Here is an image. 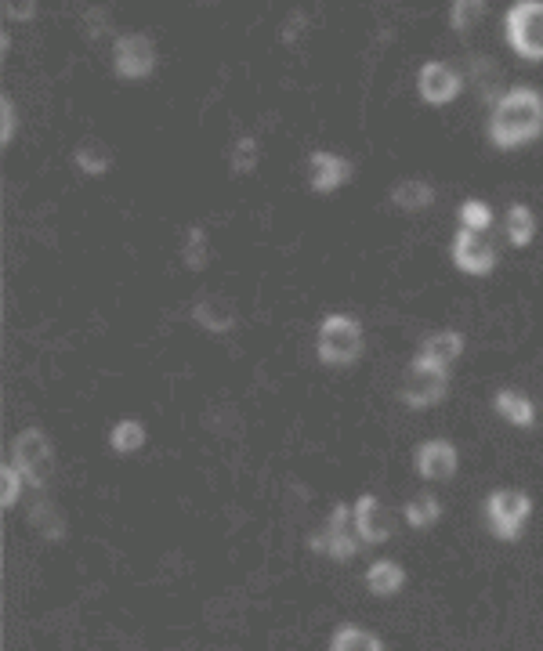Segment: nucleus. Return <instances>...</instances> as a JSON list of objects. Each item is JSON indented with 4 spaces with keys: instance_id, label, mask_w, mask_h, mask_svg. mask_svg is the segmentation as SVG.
<instances>
[{
    "instance_id": "nucleus-19",
    "label": "nucleus",
    "mask_w": 543,
    "mask_h": 651,
    "mask_svg": "<svg viewBox=\"0 0 543 651\" xmlns=\"http://www.w3.org/2000/svg\"><path fill=\"white\" fill-rule=\"evenodd\" d=\"M73 160L87 174H105V170L113 167V152H109V145L98 142V138H84L77 145V152H73Z\"/></svg>"
},
{
    "instance_id": "nucleus-4",
    "label": "nucleus",
    "mask_w": 543,
    "mask_h": 651,
    "mask_svg": "<svg viewBox=\"0 0 543 651\" xmlns=\"http://www.w3.org/2000/svg\"><path fill=\"white\" fill-rule=\"evenodd\" d=\"M402 402L413 409H424V406H435L446 398V369L431 366V362L417 359L410 369H406V377H402Z\"/></svg>"
},
{
    "instance_id": "nucleus-25",
    "label": "nucleus",
    "mask_w": 543,
    "mask_h": 651,
    "mask_svg": "<svg viewBox=\"0 0 543 651\" xmlns=\"http://www.w3.org/2000/svg\"><path fill=\"white\" fill-rule=\"evenodd\" d=\"M254 167H258V142L254 138H239L236 152H232V170L236 174H250Z\"/></svg>"
},
{
    "instance_id": "nucleus-18",
    "label": "nucleus",
    "mask_w": 543,
    "mask_h": 651,
    "mask_svg": "<svg viewBox=\"0 0 543 651\" xmlns=\"http://www.w3.org/2000/svg\"><path fill=\"white\" fill-rule=\"evenodd\" d=\"M366 583H370V590L377 597H391L399 594L402 583H406V572H402L395 561H377V565L366 572Z\"/></svg>"
},
{
    "instance_id": "nucleus-16",
    "label": "nucleus",
    "mask_w": 543,
    "mask_h": 651,
    "mask_svg": "<svg viewBox=\"0 0 543 651\" xmlns=\"http://www.w3.org/2000/svg\"><path fill=\"white\" fill-rule=\"evenodd\" d=\"M493 406H496V413L504 416L507 424H515V427H529L536 420L533 402H529L525 395H518V391H500V395L493 398Z\"/></svg>"
},
{
    "instance_id": "nucleus-9",
    "label": "nucleus",
    "mask_w": 543,
    "mask_h": 651,
    "mask_svg": "<svg viewBox=\"0 0 543 651\" xmlns=\"http://www.w3.org/2000/svg\"><path fill=\"white\" fill-rule=\"evenodd\" d=\"M417 87H420V98L428 105H446L460 95V76L449 66H442V62H428V66L420 69Z\"/></svg>"
},
{
    "instance_id": "nucleus-11",
    "label": "nucleus",
    "mask_w": 543,
    "mask_h": 651,
    "mask_svg": "<svg viewBox=\"0 0 543 651\" xmlns=\"http://www.w3.org/2000/svg\"><path fill=\"white\" fill-rule=\"evenodd\" d=\"M352 178V163L334 156V152H312L308 160V185L315 192H334Z\"/></svg>"
},
{
    "instance_id": "nucleus-17",
    "label": "nucleus",
    "mask_w": 543,
    "mask_h": 651,
    "mask_svg": "<svg viewBox=\"0 0 543 651\" xmlns=\"http://www.w3.org/2000/svg\"><path fill=\"white\" fill-rule=\"evenodd\" d=\"M391 199H395V207L399 210H424V207H431L435 203V189H431L428 181H417V178H410V181H399L395 189H391Z\"/></svg>"
},
{
    "instance_id": "nucleus-30",
    "label": "nucleus",
    "mask_w": 543,
    "mask_h": 651,
    "mask_svg": "<svg viewBox=\"0 0 543 651\" xmlns=\"http://www.w3.org/2000/svg\"><path fill=\"white\" fill-rule=\"evenodd\" d=\"M4 8H8L11 19H29L33 15V4H4Z\"/></svg>"
},
{
    "instance_id": "nucleus-14",
    "label": "nucleus",
    "mask_w": 543,
    "mask_h": 651,
    "mask_svg": "<svg viewBox=\"0 0 543 651\" xmlns=\"http://www.w3.org/2000/svg\"><path fill=\"white\" fill-rule=\"evenodd\" d=\"M312 550H323V554H330L334 561H352L355 557V543L348 532H344V525H326L323 536H312V543H308Z\"/></svg>"
},
{
    "instance_id": "nucleus-26",
    "label": "nucleus",
    "mask_w": 543,
    "mask_h": 651,
    "mask_svg": "<svg viewBox=\"0 0 543 651\" xmlns=\"http://www.w3.org/2000/svg\"><path fill=\"white\" fill-rule=\"evenodd\" d=\"M185 265L192 272H200L207 265V236H203V228H192L189 232V243H185Z\"/></svg>"
},
{
    "instance_id": "nucleus-10",
    "label": "nucleus",
    "mask_w": 543,
    "mask_h": 651,
    "mask_svg": "<svg viewBox=\"0 0 543 651\" xmlns=\"http://www.w3.org/2000/svg\"><path fill=\"white\" fill-rule=\"evenodd\" d=\"M352 518H355V529H359L362 543H384V539L391 536V514L381 507L377 496H359Z\"/></svg>"
},
{
    "instance_id": "nucleus-8",
    "label": "nucleus",
    "mask_w": 543,
    "mask_h": 651,
    "mask_svg": "<svg viewBox=\"0 0 543 651\" xmlns=\"http://www.w3.org/2000/svg\"><path fill=\"white\" fill-rule=\"evenodd\" d=\"M453 261H457V268H464L467 275H489L496 265V254H493V246L482 239V232L460 228L457 239H453Z\"/></svg>"
},
{
    "instance_id": "nucleus-24",
    "label": "nucleus",
    "mask_w": 543,
    "mask_h": 651,
    "mask_svg": "<svg viewBox=\"0 0 543 651\" xmlns=\"http://www.w3.org/2000/svg\"><path fill=\"white\" fill-rule=\"evenodd\" d=\"M460 221H464V228H471V232H486V228L493 225V210H489L482 199H467L464 207H460Z\"/></svg>"
},
{
    "instance_id": "nucleus-21",
    "label": "nucleus",
    "mask_w": 543,
    "mask_h": 651,
    "mask_svg": "<svg viewBox=\"0 0 543 651\" xmlns=\"http://www.w3.org/2000/svg\"><path fill=\"white\" fill-rule=\"evenodd\" d=\"M334 651H381L384 644L373 637V633L359 630V626H344V630L334 633V641H330Z\"/></svg>"
},
{
    "instance_id": "nucleus-13",
    "label": "nucleus",
    "mask_w": 543,
    "mask_h": 651,
    "mask_svg": "<svg viewBox=\"0 0 543 651\" xmlns=\"http://www.w3.org/2000/svg\"><path fill=\"white\" fill-rule=\"evenodd\" d=\"M460 351H464V337L446 330V333H435V337L424 340V348H420L417 359L431 362V366H439V369H449L460 359Z\"/></svg>"
},
{
    "instance_id": "nucleus-22",
    "label": "nucleus",
    "mask_w": 543,
    "mask_h": 651,
    "mask_svg": "<svg viewBox=\"0 0 543 651\" xmlns=\"http://www.w3.org/2000/svg\"><path fill=\"white\" fill-rule=\"evenodd\" d=\"M109 442H113L116 453H124V456L138 453L145 445V427L138 424V420H120V424L113 427V438H109Z\"/></svg>"
},
{
    "instance_id": "nucleus-5",
    "label": "nucleus",
    "mask_w": 543,
    "mask_h": 651,
    "mask_svg": "<svg viewBox=\"0 0 543 651\" xmlns=\"http://www.w3.org/2000/svg\"><path fill=\"white\" fill-rule=\"evenodd\" d=\"M15 467L19 474L26 478L33 489H44L48 485V474H51V445L44 438V431L37 427H29L15 438Z\"/></svg>"
},
{
    "instance_id": "nucleus-27",
    "label": "nucleus",
    "mask_w": 543,
    "mask_h": 651,
    "mask_svg": "<svg viewBox=\"0 0 543 651\" xmlns=\"http://www.w3.org/2000/svg\"><path fill=\"white\" fill-rule=\"evenodd\" d=\"M0 485H4V507H15L19 503V492H22V474L19 467L11 463V467H4V474H0Z\"/></svg>"
},
{
    "instance_id": "nucleus-3",
    "label": "nucleus",
    "mask_w": 543,
    "mask_h": 651,
    "mask_svg": "<svg viewBox=\"0 0 543 651\" xmlns=\"http://www.w3.org/2000/svg\"><path fill=\"white\" fill-rule=\"evenodd\" d=\"M507 40L522 58H543V0H522L511 8Z\"/></svg>"
},
{
    "instance_id": "nucleus-28",
    "label": "nucleus",
    "mask_w": 543,
    "mask_h": 651,
    "mask_svg": "<svg viewBox=\"0 0 543 651\" xmlns=\"http://www.w3.org/2000/svg\"><path fill=\"white\" fill-rule=\"evenodd\" d=\"M478 15H482V4H478V0H460V4H453V26L457 29H471Z\"/></svg>"
},
{
    "instance_id": "nucleus-23",
    "label": "nucleus",
    "mask_w": 543,
    "mask_h": 651,
    "mask_svg": "<svg viewBox=\"0 0 543 651\" xmlns=\"http://www.w3.org/2000/svg\"><path fill=\"white\" fill-rule=\"evenodd\" d=\"M439 518H442V507L435 496H417V500L406 503V521H410L413 529H428Z\"/></svg>"
},
{
    "instance_id": "nucleus-6",
    "label": "nucleus",
    "mask_w": 543,
    "mask_h": 651,
    "mask_svg": "<svg viewBox=\"0 0 543 651\" xmlns=\"http://www.w3.org/2000/svg\"><path fill=\"white\" fill-rule=\"evenodd\" d=\"M529 510H533V503H529V496L518 489H496L493 496H489V521H493V532L500 539L522 536V525H525V518H529Z\"/></svg>"
},
{
    "instance_id": "nucleus-29",
    "label": "nucleus",
    "mask_w": 543,
    "mask_h": 651,
    "mask_svg": "<svg viewBox=\"0 0 543 651\" xmlns=\"http://www.w3.org/2000/svg\"><path fill=\"white\" fill-rule=\"evenodd\" d=\"M0 113H4V127H0V142L8 145L11 134H15V105H11V98H4L0 102Z\"/></svg>"
},
{
    "instance_id": "nucleus-15",
    "label": "nucleus",
    "mask_w": 543,
    "mask_h": 651,
    "mask_svg": "<svg viewBox=\"0 0 543 651\" xmlns=\"http://www.w3.org/2000/svg\"><path fill=\"white\" fill-rule=\"evenodd\" d=\"M192 319L200 322L203 330H210V333L232 330V308L225 301H218V297H203V301H196Z\"/></svg>"
},
{
    "instance_id": "nucleus-20",
    "label": "nucleus",
    "mask_w": 543,
    "mask_h": 651,
    "mask_svg": "<svg viewBox=\"0 0 543 651\" xmlns=\"http://www.w3.org/2000/svg\"><path fill=\"white\" fill-rule=\"evenodd\" d=\"M507 232H511V243L515 246H529L536 236V217L533 210L525 207V203H515L511 214H507Z\"/></svg>"
},
{
    "instance_id": "nucleus-12",
    "label": "nucleus",
    "mask_w": 543,
    "mask_h": 651,
    "mask_svg": "<svg viewBox=\"0 0 543 651\" xmlns=\"http://www.w3.org/2000/svg\"><path fill=\"white\" fill-rule=\"evenodd\" d=\"M417 471L420 478H428V482H446L449 474L457 471V449L442 438L435 442H424L417 449Z\"/></svg>"
},
{
    "instance_id": "nucleus-1",
    "label": "nucleus",
    "mask_w": 543,
    "mask_h": 651,
    "mask_svg": "<svg viewBox=\"0 0 543 651\" xmlns=\"http://www.w3.org/2000/svg\"><path fill=\"white\" fill-rule=\"evenodd\" d=\"M543 131V98L536 95L533 87H515L511 95H504L496 102L493 120H489V138L500 149H515L540 138Z\"/></svg>"
},
{
    "instance_id": "nucleus-7",
    "label": "nucleus",
    "mask_w": 543,
    "mask_h": 651,
    "mask_svg": "<svg viewBox=\"0 0 543 651\" xmlns=\"http://www.w3.org/2000/svg\"><path fill=\"white\" fill-rule=\"evenodd\" d=\"M113 62H116V73L120 76H127V80H142V76H149L156 66L153 40L142 37V33H127V37L116 40Z\"/></svg>"
},
{
    "instance_id": "nucleus-2",
    "label": "nucleus",
    "mask_w": 543,
    "mask_h": 651,
    "mask_svg": "<svg viewBox=\"0 0 543 651\" xmlns=\"http://www.w3.org/2000/svg\"><path fill=\"white\" fill-rule=\"evenodd\" d=\"M362 351V326L352 315H330L319 326V359L326 366H348Z\"/></svg>"
}]
</instances>
